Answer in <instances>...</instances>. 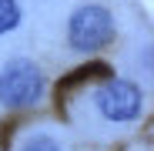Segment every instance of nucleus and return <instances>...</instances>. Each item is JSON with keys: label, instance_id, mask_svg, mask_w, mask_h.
<instances>
[{"label": "nucleus", "instance_id": "1", "mask_svg": "<svg viewBox=\"0 0 154 151\" xmlns=\"http://www.w3.org/2000/svg\"><path fill=\"white\" fill-rule=\"evenodd\" d=\"M44 77L30 61H14L0 71V104L7 108H27L40 101Z\"/></svg>", "mask_w": 154, "mask_h": 151}, {"label": "nucleus", "instance_id": "5", "mask_svg": "<svg viewBox=\"0 0 154 151\" xmlns=\"http://www.w3.org/2000/svg\"><path fill=\"white\" fill-rule=\"evenodd\" d=\"M23 151H60V144H57V141H50V138H34Z\"/></svg>", "mask_w": 154, "mask_h": 151}, {"label": "nucleus", "instance_id": "2", "mask_svg": "<svg viewBox=\"0 0 154 151\" xmlns=\"http://www.w3.org/2000/svg\"><path fill=\"white\" fill-rule=\"evenodd\" d=\"M67 37L74 50H97L111 44L114 37V20L104 7H81L74 10L70 24H67Z\"/></svg>", "mask_w": 154, "mask_h": 151}, {"label": "nucleus", "instance_id": "3", "mask_svg": "<svg viewBox=\"0 0 154 151\" xmlns=\"http://www.w3.org/2000/svg\"><path fill=\"white\" fill-rule=\"evenodd\" d=\"M97 108L111 121H131L141 114V91L131 81H111L97 91Z\"/></svg>", "mask_w": 154, "mask_h": 151}, {"label": "nucleus", "instance_id": "4", "mask_svg": "<svg viewBox=\"0 0 154 151\" xmlns=\"http://www.w3.org/2000/svg\"><path fill=\"white\" fill-rule=\"evenodd\" d=\"M17 20H20V7H17V0H0V34L14 30Z\"/></svg>", "mask_w": 154, "mask_h": 151}]
</instances>
